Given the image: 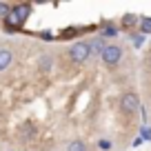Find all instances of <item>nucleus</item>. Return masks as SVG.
<instances>
[{
	"label": "nucleus",
	"instance_id": "f257e3e1",
	"mask_svg": "<svg viewBox=\"0 0 151 151\" xmlns=\"http://www.w3.org/2000/svg\"><path fill=\"white\" fill-rule=\"evenodd\" d=\"M129 56H133V53L129 51L124 45L107 42V47H104L102 53H100V62H102L104 67H109V69H118V67H122L124 62L129 60Z\"/></svg>",
	"mask_w": 151,
	"mask_h": 151
},
{
	"label": "nucleus",
	"instance_id": "f03ea898",
	"mask_svg": "<svg viewBox=\"0 0 151 151\" xmlns=\"http://www.w3.org/2000/svg\"><path fill=\"white\" fill-rule=\"evenodd\" d=\"M11 65H14V47L2 45L0 47V73H5L7 69H11Z\"/></svg>",
	"mask_w": 151,
	"mask_h": 151
},
{
	"label": "nucleus",
	"instance_id": "7ed1b4c3",
	"mask_svg": "<svg viewBox=\"0 0 151 151\" xmlns=\"http://www.w3.org/2000/svg\"><path fill=\"white\" fill-rule=\"evenodd\" d=\"M62 151H98V149H96V145H91V142L73 140V142H69V145H67Z\"/></svg>",
	"mask_w": 151,
	"mask_h": 151
},
{
	"label": "nucleus",
	"instance_id": "20e7f679",
	"mask_svg": "<svg viewBox=\"0 0 151 151\" xmlns=\"http://www.w3.org/2000/svg\"><path fill=\"white\" fill-rule=\"evenodd\" d=\"M138 22H140V18L133 14H127L120 18V29H124V31H131L133 27H138Z\"/></svg>",
	"mask_w": 151,
	"mask_h": 151
},
{
	"label": "nucleus",
	"instance_id": "39448f33",
	"mask_svg": "<svg viewBox=\"0 0 151 151\" xmlns=\"http://www.w3.org/2000/svg\"><path fill=\"white\" fill-rule=\"evenodd\" d=\"M138 31H140L142 36H149V33H151V18H147V16H140V22H138Z\"/></svg>",
	"mask_w": 151,
	"mask_h": 151
},
{
	"label": "nucleus",
	"instance_id": "423d86ee",
	"mask_svg": "<svg viewBox=\"0 0 151 151\" xmlns=\"http://www.w3.org/2000/svg\"><path fill=\"white\" fill-rule=\"evenodd\" d=\"M140 71L151 73V45H149V49H147V53L142 56V60H140Z\"/></svg>",
	"mask_w": 151,
	"mask_h": 151
},
{
	"label": "nucleus",
	"instance_id": "0eeeda50",
	"mask_svg": "<svg viewBox=\"0 0 151 151\" xmlns=\"http://www.w3.org/2000/svg\"><path fill=\"white\" fill-rule=\"evenodd\" d=\"M11 11V5H7V2H0V18H7Z\"/></svg>",
	"mask_w": 151,
	"mask_h": 151
},
{
	"label": "nucleus",
	"instance_id": "6e6552de",
	"mask_svg": "<svg viewBox=\"0 0 151 151\" xmlns=\"http://www.w3.org/2000/svg\"><path fill=\"white\" fill-rule=\"evenodd\" d=\"M0 24H2V22H0Z\"/></svg>",
	"mask_w": 151,
	"mask_h": 151
}]
</instances>
